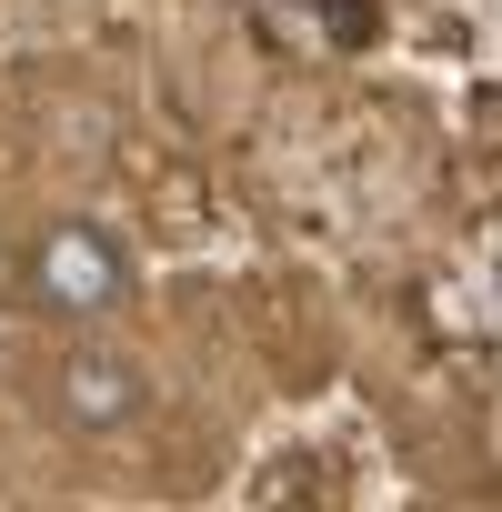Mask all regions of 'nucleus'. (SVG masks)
<instances>
[{
  "mask_svg": "<svg viewBox=\"0 0 502 512\" xmlns=\"http://www.w3.org/2000/svg\"><path fill=\"white\" fill-rule=\"evenodd\" d=\"M131 292V251L101 231V221H61V231H41V251H31V302L41 312H111Z\"/></svg>",
  "mask_w": 502,
  "mask_h": 512,
  "instance_id": "f257e3e1",
  "label": "nucleus"
},
{
  "mask_svg": "<svg viewBox=\"0 0 502 512\" xmlns=\"http://www.w3.org/2000/svg\"><path fill=\"white\" fill-rule=\"evenodd\" d=\"M141 402H151V382H141V362H121V352H71V362L51 372V412H61L71 432H121V422H141Z\"/></svg>",
  "mask_w": 502,
  "mask_h": 512,
  "instance_id": "f03ea898",
  "label": "nucleus"
}]
</instances>
